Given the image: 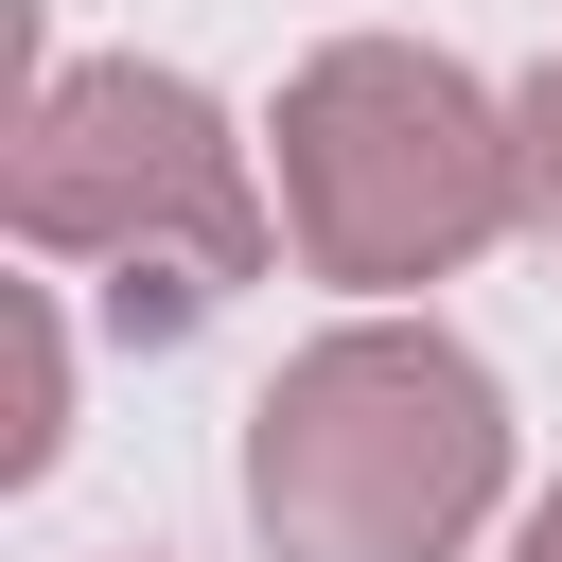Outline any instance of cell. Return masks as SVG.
<instances>
[{
  "label": "cell",
  "instance_id": "1",
  "mask_svg": "<svg viewBox=\"0 0 562 562\" xmlns=\"http://www.w3.org/2000/svg\"><path fill=\"white\" fill-rule=\"evenodd\" d=\"M509 509V386L439 316H334L246 404V527L281 562H457Z\"/></svg>",
  "mask_w": 562,
  "mask_h": 562
},
{
  "label": "cell",
  "instance_id": "2",
  "mask_svg": "<svg viewBox=\"0 0 562 562\" xmlns=\"http://www.w3.org/2000/svg\"><path fill=\"white\" fill-rule=\"evenodd\" d=\"M0 211H18V246H35V263H123V316H140V334H193L211 299H246V281H263L281 176L246 158V123H228L193 70L53 53V70L18 88Z\"/></svg>",
  "mask_w": 562,
  "mask_h": 562
},
{
  "label": "cell",
  "instance_id": "3",
  "mask_svg": "<svg viewBox=\"0 0 562 562\" xmlns=\"http://www.w3.org/2000/svg\"><path fill=\"white\" fill-rule=\"evenodd\" d=\"M263 176H281L299 281H334V299H422L492 228H527V123H509V88H474L422 35L299 53L281 123H263Z\"/></svg>",
  "mask_w": 562,
  "mask_h": 562
},
{
  "label": "cell",
  "instance_id": "4",
  "mask_svg": "<svg viewBox=\"0 0 562 562\" xmlns=\"http://www.w3.org/2000/svg\"><path fill=\"white\" fill-rule=\"evenodd\" d=\"M53 422H70V334H53V281H18V439H0V457L35 474Z\"/></svg>",
  "mask_w": 562,
  "mask_h": 562
},
{
  "label": "cell",
  "instance_id": "5",
  "mask_svg": "<svg viewBox=\"0 0 562 562\" xmlns=\"http://www.w3.org/2000/svg\"><path fill=\"white\" fill-rule=\"evenodd\" d=\"M509 123H527V228L562 246V53H544V70L509 88Z\"/></svg>",
  "mask_w": 562,
  "mask_h": 562
},
{
  "label": "cell",
  "instance_id": "6",
  "mask_svg": "<svg viewBox=\"0 0 562 562\" xmlns=\"http://www.w3.org/2000/svg\"><path fill=\"white\" fill-rule=\"evenodd\" d=\"M509 562H562V492H527V527H509Z\"/></svg>",
  "mask_w": 562,
  "mask_h": 562
}]
</instances>
